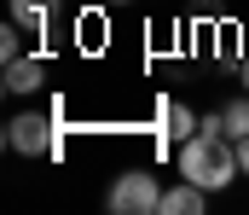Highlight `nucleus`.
Masks as SVG:
<instances>
[{
  "label": "nucleus",
  "instance_id": "f257e3e1",
  "mask_svg": "<svg viewBox=\"0 0 249 215\" xmlns=\"http://www.w3.org/2000/svg\"><path fill=\"white\" fill-rule=\"evenodd\" d=\"M180 175L197 180L203 192H220V186H232V175H244L238 169V140L220 128V117H203V128L180 140Z\"/></svg>",
  "mask_w": 249,
  "mask_h": 215
},
{
  "label": "nucleus",
  "instance_id": "f03ea898",
  "mask_svg": "<svg viewBox=\"0 0 249 215\" xmlns=\"http://www.w3.org/2000/svg\"><path fill=\"white\" fill-rule=\"evenodd\" d=\"M6 151L18 157H58V117L53 111H23L6 122Z\"/></svg>",
  "mask_w": 249,
  "mask_h": 215
},
{
  "label": "nucleus",
  "instance_id": "7ed1b4c3",
  "mask_svg": "<svg viewBox=\"0 0 249 215\" xmlns=\"http://www.w3.org/2000/svg\"><path fill=\"white\" fill-rule=\"evenodd\" d=\"M105 204H110L116 215H151V210H162V186H157V175L127 169V175H116V180H110Z\"/></svg>",
  "mask_w": 249,
  "mask_h": 215
},
{
  "label": "nucleus",
  "instance_id": "20e7f679",
  "mask_svg": "<svg viewBox=\"0 0 249 215\" xmlns=\"http://www.w3.org/2000/svg\"><path fill=\"white\" fill-rule=\"evenodd\" d=\"M203 204H209V192H203L197 180H186V175L162 192V215H203Z\"/></svg>",
  "mask_w": 249,
  "mask_h": 215
},
{
  "label": "nucleus",
  "instance_id": "39448f33",
  "mask_svg": "<svg viewBox=\"0 0 249 215\" xmlns=\"http://www.w3.org/2000/svg\"><path fill=\"white\" fill-rule=\"evenodd\" d=\"M47 81V64L41 59H12L6 64V93H35Z\"/></svg>",
  "mask_w": 249,
  "mask_h": 215
},
{
  "label": "nucleus",
  "instance_id": "423d86ee",
  "mask_svg": "<svg viewBox=\"0 0 249 215\" xmlns=\"http://www.w3.org/2000/svg\"><path fill=\"white\" fill-rule=\"evenodd\" d=\"M53 12H58V0H12V23H23V29H35V35H47Z\"/></svg>",
  "mask_w": 249,
  "mask_h": 215
},
{
  "label": "nucleus",
  "instance_id": "0eeeda50",
  "mask_svg": "<svg viewBox=\"0 0 249 215\" xmlns=\"http://www.w3.org/2000/svg\"><path fill=\"white\" fill-rule=\"evenodd\" d=\"M197 128H203V122L191 117V111L180 105V99H174V105H162V134H168V140H191Z\"/></svg>",
  "mask_w": 249,
  "mask_h": 215
},
{
  "label": "nucleus",
  "instance_id": "6e6552de",
  "mask_svg": "<svg viewBox=\"0 0 249 215\" xmlns=\"http://www.w3.org/2000/svg\"><path fill=\"white\" fill-rule=\"evenodd\" d=\"M220 128H226L232 140H244V134H249V93H244V99H226V105H220Z\"/></svg>",
  "mask_w": 249,
  "mask_h": 215
},
{
  "label": "nucleus",
  "instance_id": "1a4fd4ad",
  "mask_svg": "<svg viewBox=\"0 0 249 215\" xmlns=\"http://www.w3.org/2000/svg\"><path fill=\"white\" fill-rule=\"evenodd\" d=\"M18 35H23V23H6V29H0V64L23 59V41H18Z\"/></svg>",
  "mask_w": 249,
  "mask_h": 215
},
{
  "label": "nucleus",
  "instance_id": "9d476101",
  "mask_svg": "<svg viewBox=\"0 0 249 215\" xmlns=\"http://www.w3.org/2000/svg\"><path fill=\"white\" fill-rule=\"evenodd\" d=\"M238 169H244V175H249V134H244V140H238Z\"/></svg>",
  "mask_w": 249,
  "mask_h": 215
},
{
  "label": "nucleus",
  "instance_id": "9b49d317",
  "mask_svg": "<svg viewBox=\"0 0 249 215\" xmlns=\"http://www.w3.org/2000/svg\"><path fill=\"white\" fill-rule=\"evenodd\" d=\"M238 81H244V93H249V59H244V64H238Z\"/></svg>",
  "mask_w": 249,
  "mask_h": 215
},
{
  "label": "nucleus",
  "instance_id": "f8f14e48",
  "mask_svg": "<svg viewBox=\"0 0 249 215\" xmlns=\"http://www.w3.org/2000/svg\"><path fill=\"white\" fill-rule=\"evenodd\" d=\"M110 6H127V0H110Z\"/></svg>",
  "mask_w": 249,
  "mask_h": 215
}]
</instances>
